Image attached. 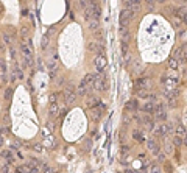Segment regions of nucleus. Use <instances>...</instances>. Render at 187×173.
Segmentation results:
<instances>
[{"mask_svg":"<svg viewBox=\"0 0 187 173\" xmlns=\"http://www.w3.org/2000/svg\"><path fill=\"white\" fill-rule=\"evenodd\" d=\"M155 116H156V120H159V122H165L167 120L168 114L165 111V106H164L162 103L155 105Z\"/></svg>","mask_w":187,"mask_h":173,"instance_id":"nucleus-1","label":"nucleus"},{"mask_svg":"<svg viewBox=\"0 0 187 173\" xmlns=\"http://www.w3.org/2000/svg\"><path fill=\"white\" fill-rule=\"evenodd\" d=\"M64 98L67 103H73V101L76 100V90L73 86H65V89H64Z\"/></svg>","mask_w":187,"mask_h":173,"instance_id":"nucleus-2","label":"nucleus"},{"mask_svg":"<svg viewBox=\"0 0 187 173\" xmlns=\"http://www.w3.org/2000/svg\"><path fill=\"white\" fill-rule=\"evenodd\" d=\"M140 3H142V0H126V8L125 9H128L129 13L136 14L140 9Z\"/></svg>","mask_w":187,"mask_h":173,"instance_id":"nucleus-3","label":"nucleus"},{"mask_svg":"<svg viewBox=\"0 0 187 173\" xmlns=\"http://www.w3.org/2000/svg\"><path fill=\"white\" fill-rule=\"evenodd\" d=\"M148 150H150L153 154H156V156L161 153V145H159V142L156 140V137H150V139H148Z\"/></svg>","mask_w":187,"mask_h":173,"instance_id":"nucleus-4","label":"nucleus"},{"mask_svg":"<svg viewBox=\"0 0 187 173\" xmlns=\"http://www.w3.org/2000/svg\"><path fill=\"white\" fill-rule=\"evenodd\" d=\"M153 131H155V134H156V136H159V137H165L167 134L170 133V131H168V125H167V123H161V125H156V128L153 129Z\"/></svg>","mask_w":187,"mask_h":173,"instance_id":"nucleus-5","label":"nucleus"},{"mask_svg":"<svg viewBox=\"0 0 187 173\" xmlns=\"http://www.w3.org/2000/svg\"><path fill=\"white\" fill-rule=\"evenodd\" d=\"M133 17H134L133 13H129L128 9H123V11L120 13V25H128V22Z\"/></svg>","mask_w":187,"mask_h":173,"instance_id":"nucleus-6","label":"nucleus"},{"mask_svg":"<svg viewBox=\"0 0 187 173\" xmlns=\"http://www.w3.org/2000/svg\"><path fill=\"white\" fill-rule=\"evenodd\" d=\"M20 52L25 58H33V48L28 44H25L24 41H20Z\"/></svg>","mask_w":187,"mask_h":173,"instance_id":"nucleus-7","label":"nucleus"},{"mask_svg":"<svg viewBox=\"0 0 187 173\" xmlns=\"http://www.w3.org/2000/svg\"><path fill=\"white\" fill-rule=\"evenodd\" d=\"M94 88H95L98 92H104V90H106V81H104V78L98 77L95 80V83H94Z\"/></svg>","mask_w":187,"mask_h":173,"instance_id":"nucleus-8","label":"nucleus"},{"mask_svg":"<svg viewBox=\"0 0 187 173\" xmlns=\"http://www.w3.org/2000/svg\"><path fill=\"white\" fill-rule=\"evenodd\" d=\"M140 111H142V112H145V114H148V116L155 114V103H153V101H147V103L142 105Z\"/></svg>","mask_w":187,"mask_h":173,"instance_id":"nucleus-9","label":"nucleus"},{"mask_svg":"<svg viewBox=\"0 0 187 173\" xmlns=\"http://www.w3.org/2000/svg\"><path fill=\"white\" fill-rule=\"evenodd\" d=\"M95 67L98 72H103L104 69H106V58L104 56H97L95 59Z\"/></svg>","mask_w":187,"mask_h":173,"instance_id":"nucleus-10","label":"nucleus"},{"mask_svg":"<svg viewBox=\"0 0 187 173\" xmlns=\"http://www.w3.org/2000/svg\"><path fill=\"white\" fill-rule=\"evenodd\" d=\"M98 77H100V73H86V77H84L83 81L91 88V86H94V83H95V80H97Z\"/></svg>","mask_w":187,"mask_h":173,"instance_id":"nucleus-11","label":"nucleus"},{"mask_svg":"<svg viewBox=\"0 0 187 173\" xmlns=\"http://www.w3.org/2000/svg\"><path fill=\"white\" fill-rule=\"evenodd\" d=\"M142 123H144V125H145L148 129H155V122H153L151 116L144 114V118H142Z\"/></svg>","mask_w":187,"mask_h":173,"instance_id":"nucleus-12","label":"nucleus"},{"mask_svg":"<svg viewBox=\"0 0 187 173\" xmlns=\"http://www.w3.org/2000/svg\"><path fill=\"white\" fill-rule=\"evenodd\" d=\"M89 86H87L84 81H81L80 83V86H78V89H76V95H86L87 92H89Z\"/></svg>","mask_w":187,"mask_h":173,"instance_id":"nucleus-13","label":"nucleus"},{"mask_svg":"<svg viewBox=\"0 0 187 173\" xmlns=\"http://www.w3.org/2000/svg\"><path fill=\"white\" fill-rule=\"evenodd\" d=\"M86 105H87V108H91V109H94V108L100 106V100H98L97 97H89V100L86 101Z\"/></svg>","mask_w":187,"mask_h":173,"instance_id":"nucleus-14","label":"nucleus"},{"mask_svg":"<svg viewBox=\"0 0 187 173\" xmlns=\"http://www.w3.org/2000/svg\"><path fill=\"white\" fill-rule=\"evenodd\" d=\"M87 24H89V30H92V31H95V30H98V19H89L87 20Z\"/></svg>","mask_w":187,"mask_h":173,"instance_id":"nucleus-15","label":"nucleus"},{"mask_svg":"<svg viewBox=\"0 0 187 173\" xmlns=\"http://www.w3.org/2000/svg\"><path fill=\"white\" fill-rule=\"evenodd\" d=\"M2 156H3V158L8 161V164H13V162H14V159H13V154H11V151H9V150H3Z\"/></svg>","mask_w":187,"mask_h":173,"instance_id":"nucleus-16","label":"nucleus"},{"mask_svg":"<svg viewBox=\"0 0 187 173\" xmlns=\"http://www.w3.org/2000/svg\"><path fill=\"white\" fill-rule=\"evenodd\" d=\"M58 111H59L58 103L56 101H50V114L52 116H58Z\"/></svg>","mask_w":187,"mask_h":173,"instance_id":"nucleus-17","label":"nucleus"},{"mask_svg":"<svg viewBox=\"0 0 187 173\" xmlns=\"http://www.w3.org/2000/svg\"><path fill=\"white\" fill-rule=\"evenodd\" d=\"M186 126L184 125H176V136H179V137H184L186 136Z\"/></svg>","mask_w":187,"mask_h":173,"instance_id":"nucleus-18","label":"nucleus"},{"mask_svg":"<svg viewBox=\"0 0 187 173\" xmlns=\"http://www.w3.org/2000/svg\"><path fill=\"white\" fill-rule=\"evenodd\" d=\"M126 109H131V111H137V100H131L126 103Z\"/></svg>","mask_w":187,"mask_h":173,"instance_id":"nucleus-19","label":"nucleus"},{"mask_svg":"<svg viewBox=\"0 0 187 173\" xmlns=\"http://www.w3.org/2000/svg\"><path fill=\"white\" fill-rule=\"evenodd\" d=\"M16 78H19V80L24 78V73H22V70H20V69H17V67L14 69V72H13V78H11V80H16Z\"/></svg>","mask_w":187,"mask_h":173,"instance_id":"nucleus-20","label":"nucleus"},{"mask_svg":"<svg viewBox=\"0 0 187 173\" xmlns=\"http://www.w3.org/2000/svg\"><path fill=\"white\" fill-rule=\"evenodd\" d=\"M28 33H30V28H28L27 25H24V27L20 28V37L24 39V37H27V36H28Z\"/></svg>","mask_w":187,"mask_h":173,"instance_id":"nucleus-21","label":"nucleus"},{"mask_svg":"<svg viewBox=\"0 0 187 173\" xmlns=\"http://www.w3.org/2000/svg\"><path fill=\"white\" fill-rule=\"evenodd\" d=\"M16 172L17 173H30V165H19Z\"/></svg>","mask_w":187,"mask_h":173,"instance_id":"nucleus-22","label":"nucleus"},{"mask_svg":"<svg viewBox=\"0 0 187 173\" xmlns=\"http://www.w3.org/2000/svg\"><path fill=\"white\" fill-rule=\"evenodd\" d=\"M133 136H134V139L137 140V142H144V136H142V133H140V131H134V133H133Z\"/></svg>","mask_w":187,"mask_h":173,"instance_id":"nucleus-23","label":"nucleus"},{"mask_svg":"<svg viewBox=\"0 0 187 173\" xmlns=\"http://www.w3.org/2000/svg\"><path fill=\"white\" fill-rule=\"evenodd\" d=\"M97 42H89V44H87V50H89V52H97Z\"/></svg>","mask_w":187,"mask_h":173,"instance_id":"nucleus-24","label":"nucleus"},{"mask_svg":"<svg viewBox=\"0 0 187 173\" xmlns=\"http://www.w3.org/2000/svg\"><path fill=\"white\" fill-rule=\"evenodd\" d=\"M137 95H139L140 98H148V95H150V94H148L145 89H140V90H137Z\"/></svg>","mask_w":187,"mask_h":173,"instance_id":"nucleus-25","label":"nucleus"},{"mask_svg":"<svg viewBox=\"0 0 187 173\" xmlns=\"http://www.w3.org/2000/svg\"><path fill=\"white\" fill-rule=\"evenodd\" d=\"M173 144L176 145V147H181V145H183V137L175 136V137H173Z\"/></svg>","mask_w":187,"mask_h":173,"instance_id":"nucleus-26","label":"nucleus"},{"mask_svg":"<svg viewBox=\"0 0 187 173\" xmlns=\"http://www.w3.org/2000/svg\"><path fill=\"white\" fill-rule=\"evenodd\" d=\"M41 45H42V48H44V50H45V48H47V45H48V36H44V37H42Z\"/></svg>","mask_w":187,"mask_h":173,"instance_id":"nucleus-27","label":"nucleus"},{"mask_svg":"<svg viewBox=\"0 0 187 173\" xmlns=\"http://www.w3.org/2000/svg\"><path fill=\"white\" fill-rule=\"evenodd\" d=\"M170 67H172L173 70H176V69H178V61H176L175 58H173V59H170Z\"/></svg>","mask_w":187,"mask_h":173,"instance_id":"nucleus-28","label":"nucleus"},{"mask_svg":"<svg viewBox=\"0 0 187 173\" xmlns=\"http://www.w3.org/2000/svg\"><path fill=\"white\" fill-rule=\"evenodd\" d=\"M145 83H147V78H139L136 81V86H145Z\"/></svg>","mask_w":187,"mask_h":173,"instance_id":"nucleus-29","label":"nucleus"},{"mask_svg":"<svg viewBox=\"0 0 187 173\" xmlns=\"http://www.w3.org/2000/svg\"><path fill=\"white\" fill-rule=\"evenodd\" d=\"M144 2L148 5V6H150V9H153V6H155V2H156V0H144Z\"/></svg>","mask_w":187,"mask_h":173,"instance_id":"nucleus-30","label":"nucleus"},{"mask_svg":"<svg viewBox=\"0 0 187 173\" xmlns=\"http://www.w3.org/2000/svg\"><path fill=\"white\" fill-rule=\"evenodd\" d=\"M78 3L81 8H87V0H78Z\"/></svg>","mask_w":187,"mask_h":173,"instance_id":"nucleus-31","label":"nucleus"},{"mask_svg":"<svg viewBox=\"0 0 187 173\" xmlns=\"http://www.w3.org/2000/svg\"><path fill=\"white\" fill-rule=\"evenodd\" d=\"M3 41H5V44H9V42H11V39H9V36H8L6 33H5V34H3Z\"/></svg>","mask_w":187,"mask_h":173,"instance_id":"nucleus-32","label":"nucleus"},{"mask_svg":"<svg viewBox=\"0 0 187 173\" xmlns=\"http://www.w3.org/2000/svg\"><path fill=\"white\" fill-rule=\"evenodd\" d=\"M44 173H55L50 167H47V165H44Z\"/></svg>","mask_w":187,"mask_h":173,"instance_id":"nucleus-33","label":"nucleus"},{"mask_svg":"<svg viewBox=\"0 0 187 173\" xmlns=\"http://www.w3.org/2000/svg\"><path fill=\"white\" fill-rule=\"evenodd\" d=\"M8 172H9V164H8V165H3V167H2V173H8Z\"/></svg>","mask_w":187,"mask_h":173,"instance_id":"nucleus-34","label":"nucleus"},{"mask_svg":"<svg viewBox=\"0 0 187 173\" xmlns=\"http://www.w3.org/2000/svg\"><path fill=\"white\" fill-rule=\"evenodd\" d=\"M35 151H44L42 150V145H35Z\"/></svg>","mask_w":187,"mask_h":173,"instance_id":"nucleus-35","label":"nucleus"},{"mask_svg":"<svg viewBox=\"0 0 187 173\" xmlns=\"http://www.w3.org/2000/svg\"><path fill=\"white\" fill-rule=\"evenodd\" d=\"M151 173H161V172H159L158 167H153V169H151Z\"/></svg>","mask_w":187,"mask_h":173,"instance_id":"nucleus-36","label":"nucleus"},{"mask_svg":"<svg viewBox=\"0 0 187 173\" xmlns=\"http://www.w3.org/2000/svg\"><path fill=\"white\" fill-rule=\"evenodd\" d=\"M158 158H159V161H164V159H165V156H164L162 153H159V154H158Z\"/></svg>","mask_w":187,"mask_h":173,"instance_id":"nucleus-37","label":"nucleus"},{"mask_svg":"<svg viewBox=\"0 0 187 173\" xmlns=\"http://www.w3.org/2000/svg\"><path fill=\"white\" fill-rule=\"evenodd\" d=\"M183 144L186 145V147H187V133H186V136L183 137Z\"/></svg>","mask_w":187,"mask_h":173,"instance_id":"nucleus-38","label":"nucleus"},{"mask_svg":"<svg viewBox=\"0 0 187 173\" xmlns=\"http://www.w3.org/2000/svg\"><path fill=\"white\" fill-rule=\"evenodd\" d=\"M126 153H128V147H123L122 148V154H126Z\"/></svg>","mask_w":187,"mask_h":173,"instance_id":"nucleus-39","label":"nucleus"},{"mask_svg":"<svg viewBox=\"0 0 187 173\" xmlns=\"http://www.w3.org/2000/svg\"><path fill=\"white\" fill-rule=\"evenodd\" d=\"M89 2H91V3H97V5H98V3H100V0H89Z\"/></svg>","mask_w":187,"mask_h":173,"instance_id":"nucleus-40","label":"nucleus"},{"mask_svg":"<svg viewBox=\"0 0 187 173\" xmlns=\"http://www.w3.org/2000/svg\"><path fill=\"white\" fill-rule=\"evenodd\" d=\"M125 173H134V170H129V169H128V170H126Z\"/></svg>","mask_w":187,"mask_h":173,"instance_id":"nucleus-41","label":"nucleus"},{"mask_svg":"<svg viewBox=\"0 0 187 173\" xmlns=\"http://www.w3.org/2000/svg\"><path fill=\"white\" fill-rule=\"evenodd\" d=\"M0 145H2V137H0Z\"/></svg>","mask_w":187,"mask_h":173,"instance_id":"nucleus-42","label":"nucleus"},{"mask_svg":"<svg viewBox=\"0 0 187 173\" xmlns=\"http://www.w3.org/2000/svg\"><path fill=\"white\" fill-rule=\"evenodd\" d=\"M20 2H25V0H20Z\"/></svg>","mask_w":187,"mask_h":173,"instance_id":"nucleus-43","label":"nucleus"}]
</instances>
